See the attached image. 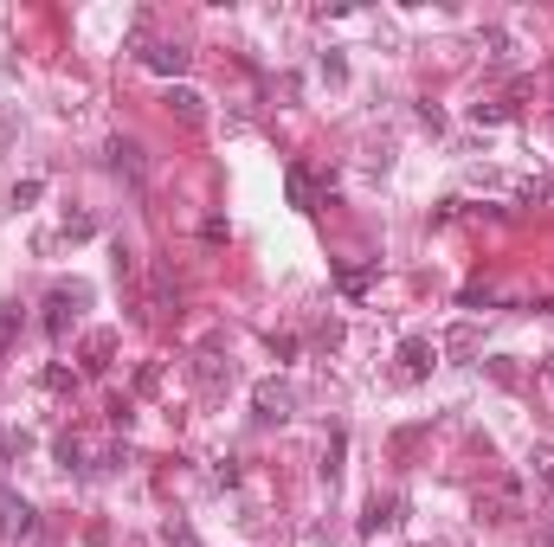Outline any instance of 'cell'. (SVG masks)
<instances>
[{
    "label": "cell",
    "mask_w": 554,
    "mask_h": 547,
    "mask_svg": "<svg viewBox=\"0 0 554 547\" xmlns=\"http://www.w3.org/2000/svg\"><path fill=\"white\" fill-rule=\"evenodd\" d=\"M0 534H7V541H33V534H39V515H33V503L7 490V476H0Z\"/></svg>",
    "instance_id": "1"
},
{
    "label": "cell",
    "mask_w": 554,
    "mask_h": 547,
    "mask_svg": "<svg viewBox=\"0 0 554 547\" xmlns=\"http://www.w3.org/2000/svg\"><path fill=\"white\" fill-rule=\"evenodd\" d=\"M432 367H439V341L406 335V341H400V380H406V386H420V380H432Z\"/></svg>",
    "instance_id": "2"
},
{
    "label": "cell",
    "mask_w": 554,
    "mask_h": 547,
    "mask_svg": "<svg viewBox=\"0 0 554 547\" xmlns=\"http://www.w3.org/2000/svg\"><path fill=\"white\" fill-rule=\"evenodd\" d=\"M252 405H258V419H291V386L284 380H258Z\"/></svg>",
    "instance_id": "3"
},
{
    "label": "cell",
    "mask_w": 554,
    "mask_h": 547,
    "mask_svg": "<svg viewBox=\"0 0 554 547\" xmlns=\"http://www.w3.org/2000/svg\"><path fill=\"white\" fill-rule=\"evenodd\" d=\"M110 168H116L123 181H135V187H143V174H149V161H143V142L116 135V142H110Z\"/></svg>",
    "instance_id": "4"
},
{
    "label": "cell",
    "mask_w": 554,
    "mask_h": 547,
    "mask_svg": "<svg viewBox=\"0 0 554 547\" xmlns=\"http://www.w3.org/2000/svg\"><path fill=\"white\" fill-rule=\"evenodd\" d=\"M162 103H168L187 129H200V122H206V97H200L193 84H168V97H162Z\"/></svg>",
    "instance_id": "5"
},
{
    "label": "cell",
    "mask_w": 554,
    "mask_h": 547,
    "mask_svg": "<svg viewBox=\"0 0 554 547\" xmlns=\"http://www.w3.org/2000/svg\"><path fill=\"white\" fill-rule=\"evenodd\" d=\"M78 303H84L78 290H52V297H45V328H52V335H64V328L78 322Z\"/></svg>",
    "instance_id": "6"
},
{
    "label": "cell",
    "mask_w": 554,
    "mask_h": 547,
    "mask_svg": "<svg viewBox=\"0 0 554 547\" xmlns=\"http://www.w3.org/2000/svg\"><path fill=\"white\" fill-rule=\"evenodd\" d=\"M143 64H149V72H162V78H181V72H187V52L168 45V39H155V45L143 52Z\"/></svg>",
    "instance_id": "7"
},
{
    "label": "cell",
    "mask_w": 554,
    "mask_h": 547,
    "mask_svg": "<svg viewBox=\"0 0 554 547\" xmlns=\"http://www.w3.org/2000/svg\"><path fill=\"white\" fill-rule=\"evenodd\" d=\"M374 278H381V264H341V270H335V290H341V297H368Z\"/></svg>",
    "instance_id": "8"
},
{
    "label": "cell",
    "mask_w": 554,
    "mask_h": 547,
    "mask_svg": "<svg viewBox=\"0 0 554 547\" xmlns=\"http://www.w3.org/2000/svg\"><path fill=\"white\" fill-rule=\"evenodd\" d=\"M284 187H291V207H297V213H316V174H310V168H291Z\"/></svg>",
    "instance_id": "9"
},
{
    "label": "cell",
    "mask_w": 554,
    "mask_h": 547,
    "mask_svg": "<svg viewBox=\"0 0 554 547\" xmlns=\"http://www.w3.org/2000/svg\"><path fill=\"white\" fill-rule=\"evenodd\" d=\"M193 380H200V386H206V393H213V386H220V380H232V361H226V367H220V355H200V361H193Z\"/></svg>",
    "instance_id": "10"
},
{
    "label": "cell",
    "mask_w": 554,
    "mask_h": 547,
    "mask_svg": "<svg viewBox=\"0 0 554 547\" xmlns=\"http://www.w3.org/2000/svg\"><path fill=\"white\" fill-rule=\"evenodd\" d=\"M20 322H26V316H20V303H7V309H0V361L14 355V341H20Z\"/></svg>",
    "instance_id": "11"
},
{
    "label": "cell",
    "mask_w": 554,
    "mask_h": 547,
    "mask_svg": "<svg viewBox=\"0 0 554 547\" xmlns=\"http://www.w3.org/2000/svg\"><path fill=\"white\" fill-rule=\"evenodd\" d=\"M516 116V103H470V122L477 129H497V122H509Z\"/></svg>",
    "instance_id": "12"
},
{
    "label": "cell",
    "mask_w": 554,
    "mask_h": 547,
    "mask_svg": "<svg viewBox=\"0 0 554 547\" xmlns=\"http://www.w3.org/2000/svg\"><path fill=\"white\" fill-rule=\"evenodd\" d=\"M548 193H554V187H548L541 174H535V181H516V207H541Z\"/></svg>",
    "instance_id": "13"
},
{
    "label": "cell",
    "mask_w": 554,
    "mask_h": 547,
    "mask_svg": "<svg viewBox=\"0 0 554 547\" xmlns=\"http://www.w3.org/2000/svg\"><path fill=\"white\" fill-rule=\"evenodd\" d=\"M39 386H45V393H72V386H78V374H72V367H45V374H39Z\"/></svg>",
    "instance_id": "14"
},
{
    "label": "cell",
    "mask_w": 554,
    "mask_h": 547,
    "mask_svg": "<svg viewBox=\"0 0 554 547\" xmlns=\"http://www.w3.org/2000/svg\"><path fill=\"white\" fill-rule=\"evenodd\" d=\"M39 193H45V181H20V187H14V207H33Z\"/></svg>",
    "instance_id": "15"
},
{
    "label": "cell",
    "mask_w": 554,
    "mask_h": 547,
    "mask_svg": "<svg viewBox=\"0 0 554 547\" xmlns=\"http://www.w3.org/2000/svg\"><path fill=\"white\" fill-rule=\"evenodd\" d=\"M168 547H200V541H193V534H187V528L174 522V528H168Z\"/></svg>",
    "instance_id": "16"
},
{
    "label": "cell",
    "mask_w": 554,
    "mask_h": 547,
    "mask_svg": "<svg viewBox=\"0 0 554 547\" xmlns=\"http://www.w3.org/2000/svg\"><path fill=\"white\" fill-rule=\"evenodd\" d=\"M535 470H541V484H548V496H554V457H541Z\"/></svg>",
    "instance_id": "17"
},
{
    "label": "cell",
    "mask_w": 554,
    "mask_h": 547,
    "mask_svg": "<svg viewBox=\"0 0 554 547\" xmlns=\"http://www.w3.org/2000/svg\"><path fill=\"white\" fill-rule=\"evenodd\" d=\"M548 374H554V361H548Z\"/></svg>",
    "instance_id": "18"
}]
</instances>
